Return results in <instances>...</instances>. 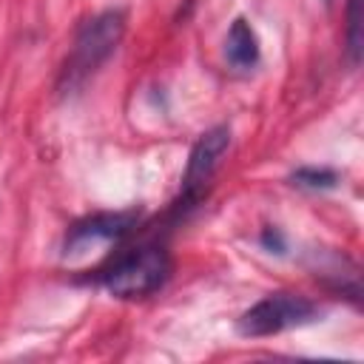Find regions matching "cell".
<instances>
[{"label": "cell", "mask_w": 364, "mask_h": 364, "mask_svg": "<svg viewBox=\"0 0 364 364\" xmlns=\"http://www.w3.org/2000/svg\"><path fill=\"white\" fill-rule=\"evenodd\" d=\"M125 34V11L119 9H105L94 17H88L74 37V46L60 68L57 77V94L68 97L77 94L88 77H94L100 71V65L117 51V46L122 43Z\"/></svg>", "instance_id": "1"}, {"label": "cell", "mask_w": 364, "mask_h": 364, "mask_svg": "<svg viewBox=\"0 0 364 364\" xmlns=\"http://www.w3.org/2000/svg\"><path fill=\"white\" fill-rule=\"evenodd\" d=\"M171 276V253L165 245L148 242L131 247L114 259V264L102 273V284L117 299H142L156 293Z\"/></svg>", "instance_id": "2"}, {"label": "cell", "mask_w": 364, "mask_h": 364, "mask_svg": "<svg viewBox=\"0 0 364 364\" xmlns=\"http://www.w3.org/2000/svg\"><path fill=\"white\" fill-rule=\"evenodd\" d=\"M318 316V304L310 301L307 296H296V293H273L264 296L262 301H256L250 310L242 313L239 318V333L259 338V336H273L282 333L287 327H299L307 324Z\"/></svg>", "instance_id": "3"}, {"label": "cell", "mask_w": 364, "mask_h": 364, "mask_svg": "<svg viewBox=\"0 0 364 364\" xmlns=\"http://www.w3.org/2000/svg\"><path fill=\"white\" fill-rule=\"evenodd\" d=\"M228 145H230V128L228 125H213L210 131H205L196 139V145L191 148V156H188L185 176H182V196H179L176 210H188V208H196L202 202L208 182H210L213 171L219 168Z\"/></svg>", "instance_id": "4"}, {"label": "cell", "mask_w": 364, "mask_h": 364, "mask_svg": "<svg viewBox=\"0 0 364 364\" xmlns=\"http://www.w3.org/2000/svg\"><path fill=\"white\" fill-rule=\"evenodd\" d=\"M136 225V210H119V213H94L77 225L68 228L65 233V253H80L82 247L94 242H111L134 230Z\"/></svg>", "instance_id": "5"}, {"label": "cell", "mask_w": 364, "mask_h": 364, "mask_svg": "<svg viewBox=\"0 0 364 364\" xmlns=\"http://www.w3.org/2000/svg\"><path fill=\"white\" fill-rule=\"evenodd\" d=\"M225 54L236 68H253L259 63V37L245 17L233 20L225 40Z\"/></svg>", "instance_id": "6"}, {"label": "cell", "mask_w": 364, "mask_h": 364, "mask_svg": "<svg viewBox=\"0 0 364 364\" xmlns=\"http://www.w3.org/2000/svg\"><path fill=\"white\" fill-rule=\"evenodd\" d=\"M347 60L358 65L361 60V23H358V0H347Z\"/></svg>", "instance_id": "7"}, {"label": "cell", "mask_w": 364, "mask_h": 364, "mask_svg": "<svg viewBox=\"0 0 364 364\" xmlns=\"http://www.w3.org/2000/svg\"><path fill=\"white\" fill-rule=\"evenodd\" d=\"M290 182L299 188H333L338 182V173L330 168H299Z\"/></svg>", "instance_id": "8"}, {"label": "cell", "mask_w": 364, "mask_h": 364, "mask_svg": "<svg viewBox=\"0 0 364 364\" xmlns=\"http://www.w3.org/2000/svg\"><path fill=\"white\" fill-rule=\"evenodd\" d=\"M262 245L264 247H276V253H282L284 250V242H282V233L279 230H273V228H264V233H262Z\"/></svg>", "instance_id": "9"}]
</instances>
